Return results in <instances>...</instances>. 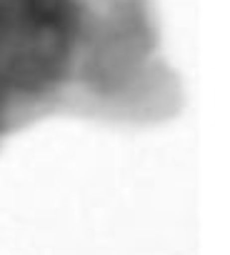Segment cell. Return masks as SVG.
<instances>
[{"label": "cell", "mask_w": 230, "mask_h": 255, "mask_svg": "<svg viewBox=\"0 0 230 255\" xmlns=\"http://www.w3.org/2000/svg\"><path fill=\"white\" fill-rule=\"evenodd\" d=\"M173 88L145 0H0V140L55 113L160 118Z\"/></svg>", "instance_id": "1"}]
</instances>
